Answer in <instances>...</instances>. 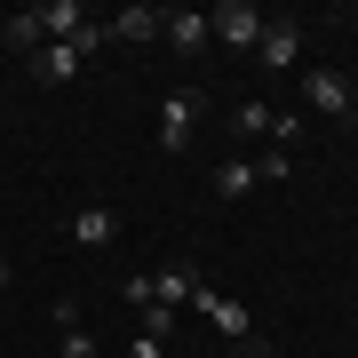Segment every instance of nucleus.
<instances>
[{"label":"nucleus","instance_id":"f257e3e1","mask_svg":"<svg viewBox=\"0 0 358 358\" xmlns=\"http://www.w3.org/2000/svg\"><path fill=\"white\" fill-rule=\"evenodd\" d=\"M192 310H199V319H207V327L223 334V343H255V310H247L239 294H223L215 279H199V294H192Z\"/></svg>","mask_w":358,"mask_h":358},{"label":"nucleus","instance_id":"f03ea898","mask_svg":"<svg viewBox=\"0 0 358 358\" xmlns=\"http://www.w3.org/2000/svg\"><path fill=\"white\" fill-rule=\"evenodd\" d=\"M263 24H271V16H255V0H223V8H207V32H215L223 48H247V56H255Z\"/></svg>","mask_w":358,"mask_h":358},{"label":"nucleus","instance_id":"7ed1b4c3","mask_svg":"<svg viewBox=\"0 0 358 358\" xmlns=\"http://www.w3.org/2000/svg\"><path fill=\"white\" fill-rule=\"evenodd\" d=\"M255 56H263V72H294L303 64V24H294V16H271L263 40H255Z\"/></svg>","mask_w":358,"mask_h":358},{"label":"nucleus","instance_id":"20e7f679","mask_svg":"<svg viewBox=\"0 0 358 358\" xmlns=\"http://www.w3.org/2000/svg\"><path fill=\"white\" fill-rule=\"evenodd\" d=\"M303 103L327 112V120H350V80L334 72V64H310V72H303Z\"/></svg>","mask_w":358,"mask_h":358},{"label":"nucleus","instance_id":"39448f33","mask_svg":"<svg viewBox=\"0 0 358 358\" xmlns=\"http://www.w3.org/2000/svg\"><path fill=\"white\" fill-rule=\"evenodd\" d=\"M152 279V303L159 310H192V294H199V271L192 263H159V271H143Z\"/></svg>","mask_w":358,"mask_h":358},{"label":"nucleus","instance_id":"423d86ee","mask_svg":"<svg viewBox=\"0 0 358 358\" xmlns=\"http://www.w3.org/2000/svg\"><path fill=\"white\" fill-rule=\"evenodd\" d=\"M192 120H199V88H176L167 112H159V152H183L192 143Z\"/></svg>","mask_w":358,"mask_h":358},{"label":"nucleus","instance_id":"0eeeda50","mask_svg":"<svg viewBox=\"0 0 358 358\" xmlns=\"http://www.w3.org/2000/svg\"><path fill=\"white\" fill-rule=\"evenodd\" d=\"M167 48L176 56H199V48H215V32H207V8H167Z\"/></svg>","mask_w":358,"mask_h":358},{"label":"nucleus","instance_id":"6e6552de","mask_svg":"<svg viewBox=\"0 0 358 358\" xmlns=\"http://www.w3.org/2000/svg\"><path fill=\"white\" fill-rule=\"evenodd\" d=\"M103 32H112V40H128V48H143V40H159V32H167V8H143V0H128V8H120Z\"/></svg>","mask_w":358,"mask_h":358},{"label":"nucleus","instance_id":"1a4fd4ad","mask_svg":"<svg viewBox=\"0 0 358 358\" xmlns=\"http://www.w3.org/2000/svg\"><path fill=\"white\" fill-rule=\"evenodd\" d=\"M64 239L96 255V247H112V239H120V215H112V207H80V215L64 223Z\"/></svg>","mask_w":358,"mask_h":358},{"label":"nucleus","instance_id":"9d476101","mask_svg":"<svg viewBox=\"0 0 358 358\" xmlns=\"http://www.w3.org/2000/svg\"><path fill=\"white\" fill-rule=\"evenodd\" d=\"M0 48H24V56H40V48H48V24H40V8L0 16Z\"/></svg>","mask_w":358,"mask_h":358},{"label":"nucleus","instance_id":"9b49d317","mask_svg":"<svg viewBox=\"0 0 358 358\" xmlns=\"http://www.w3.org/2000/svg\"><path fill=\"white\" fill-rule=\"evenodd\" d=\"M80 64H88V56H80L72 40H48V48L32 56V80H80Z\"/></svg>","mask_w":358,"mask_h":358},{"label":"nucleus","instance_id":"f8f14e48","mask_svg":"<svg viewBox=\"0 0 358 358\" xmlns=\"http://www.w3.org/2000/svg\"><path fill=\"white\" fill-rule=\"evenodd\" d=\"M56 334H64V358H96V334L80 327V303H56Z\"/></svg>","mask_w":358,"mask_h":358},{"label":"nucleus","instance_id":"ddd939ff","mask_svg":"<svg viewBox=\"0 0 358 358\" xmlns=\"http://www.w3.org/2000/svg\"><path fill=\"white\" fill-rule=\"evenodd\" d=\"M40 24H48V40H72L80 24H88V8H80V0H48V8H40Z\"/></svg>","mask_w":358,"mask_h":358},{"label":"nucleus","instance_id":"4468645a","mask_svg":"<svg viewBox=\"0 0 358 358\" xmlns=\"http://www.w3.org/2000/svg\"><path fill=\"white\" fill-rule=\"evenodd\" d=\"M255 192V159H223L215 167V199H247Z\"/></svg>","mask_w":358,"mask_h":358},{"label":"nucleus","instance_id":"2eb2a0df","mask_svg":"<svg viewBox=\"0 0 358 358\" xmlns=\"http://www.w3.org/2000/svg\"><path fill=\"white\" fill-rule=\"evenodd\" d=\"M231 128H239L247 143H255V136H271V103H263V96H247L239 112H231Z\"/></svg>","mask_w":358,"mask_h":358},{"label":"nucleus","instance_id":"dca6fc26","mask_svg":"<svg viewBox=\"0 0 358 358\" xmlns=\"http://www.w3.org/2000/svg\"><path fill=\"white\" fill-rule=\"evenodd\" d=\"M136 319H143V343H167V334H176V319H183V310H159V303H152V310H136Z\"/></svg>","mask_w":358,"mask_h":358},{"label":"nucleus","instance_id":"f3484780","mask_svg":"<svg viewBox=\"0 0 358 358\" xmlns=\"http://www.w3.org/2000/svg\"><path fill=\"white\" fill-rule=\"evenodd\" d=\"M287 176H294L287 152H263V159H255V183H287Z\"/></svg>","mask_w":358,"mask_h":358},{"label":"nucleus","instance_id":"a211bd4d","mask_svg":"<svg viewBox=\"0 0 358 358\" xmlns=\"http://www.w3.org/2000/svg\"><path fill=\"white\" fill-rule=\"evenodd\" d=\"M120 303H128V310H152V279H120Z\"/></svg>","mask_w":358,"mask_h":358},{"label":"nucleus","instance_id":"6ab92c4d","mask_svg":"<svg viewBox=\"0 0 358 358\" xmlns=\"http://www.w3.org/2000/svg\"><path fill=\"white\" fill-rule=\"evenodd\" d=\"M128 358H167V343H143V334H136V343H128Z\"/></svg>","mask_w":358,"mask_h":358},{"label":"nucleus","instance_id":"aec40b11","mask_svg":"<svg viewBox=\"0 0 358 358\" xmlns=\"http://www.w3.org/2000/svg\"><path fill=\"white\" fill-rule=\"evenodd\" d=\"M231 358H271V350L263 343H231Z\"/></svg>","mask_w":358,"mask_h":358},{"label":"nucleus","instance_id":"412c9836","mask_svg":"<svg viewBox=\"0 0 358 358\" xmlns=\"http://www.w3.org/2000/svg\"><path fill=\"white\" fill-rule=\"evenodd\" d=\"M350 120H358V80H350Z\"/></svg>","mask_w":358,"mask_h":358},{"label":"nucleus","instance_id":"4be33fe9","mask_svg":"<svg viewBox=\"0 0 358 358\" xmlns=\"http://www.w3.org/2000/svg\"><path fill=\"white\" fill-rule=\"evenodd\" d=\"M0 294H8V263H0Z\"/></svg>","mask_w":358,"mask_h":358}]
</instances>
